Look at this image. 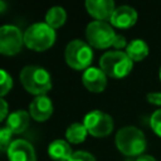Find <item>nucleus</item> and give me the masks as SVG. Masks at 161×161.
I'll list each match as a JSON object with an SVG mask.
<instances>
[{
  "label": "nucleus",
  "instance_id": "nucleus-1",
  "mask_svg": "<svg viewBox=\"0 0 161 161\" xmlns=\"http://www.w3.org/2000/svg\"><path fill=\"white\" fill-rule=\"evenodd\" d=\"M20 82L26 92L44 96L52 88V78L47 69L39 65H26L20 70Z\"/></svg>",
  "mask_w": 161,
  "mask_h": 161
},
{
  "label": "nucleus",
  "instance_id": "nucleus-2",
  "mask_svg": "<svg viewBox=\"0 0 161 161\" xmlns=\"http://www.w3.org/2000/svg\"><path fill=\"white\" fill-rule=\"evenodd\" d=\"M116 146L126 156L141 155L146 148V137L141 130L133 126H126L116 133Z\"/></svg>",
  "mask_w": 161,
  "mask_h": 161
},
{
  "label": "nucleus",
  "instance_id": "nucleus-3",
  "mask_svg": "<svg viewBox=\"0 0 161 161\" xmlns=\"http://www.w3.org/2000/svg\"><path fill=\"white\" fill-rule=\"evenodd\" d=\"M55 42V31L47 23H34L24 33V44L35 52L50 48Z\"/></svg>",
  "mask_w": 161,
  "mask_h": 161
},
{
  "label": "nucleus",
  "instance_id": "nucleus-4",
  "mask_svg": "<svg viewBox=\"0 0 161 161\" xmlns=\"http://www.w3.org/2000/svg\"><path fill=\"white\" fill-rule=\"evenodd\" d=\"M133 62L131 58L121 50H112L106 52L99 59V67L112 78H123L126 77L132 69Z\"/></svg>",
  "mask_w": 161,
  "mask_h": 161
},
{
  "label": "nucleus",
  "instance_id": "nucleus-5",
  "mask_svg": "<svg viewBox=\"0 0 161 161\" xmlns=\"http://www.w3.org/2000/svg\"><path fill=\"white\" fill-rule=\"evenodd\" d=\"M64 58L70 68L82 70L89 68L93 59V52L89 44L83 40L74 39L67 44Z\"/></svg>",
  "mask_w": 161,
  "mask_h": 161
},
{
  "label": "nucleus",
  "instance_id": "nucleus-6",
  "mask_svg": "<svg viewBox=\"0 0 161 161\" xmlns=\"http://www.w3.org/2000/svg\"><path fill=\"white\" fill-rule=\"evenodd\" d=\"M86 36L89 45L98 49H104L113 44L116 33L113 28L106 21L94 20L87 25Z\"/></svg>",
  "mask_w": 161,
  "mask_h": 161
},
{
  "label": "nucleus",
  "instance_id": "nucleus-7",
  "mask_svg": "<svg viewBox=\"0 0 161 161\" xmlns=\"http://www.w3.org/2000/svg\"><path fill=\"white\" fill-rule=\"evenodd\" d=\"M83 125L86 126L88 133H91L92 136H96V137H104V136L109 135L113 130L112 117L99 109L88 112L84 116Z\"/></svg>",
  "mask_w": 161,
  "mask_h": 161
},
{
  "label": "nucleus",
  "instance_id": "nucleus-8",
  "mask_svg": "<svg viewBox=\"0 0 161 161\" xmlns=\"http://www.w3.org/2000/svg\"><path fill=\"white\" fill-rule=\"evenodd\" d=\"M24 34L15 25L0 26V54L15 55L21 50Z\"/></svg>",
  "mask_w": 161,
  "mask_h": 161
},
{
  "label": "nucleus",
  "instance_id": "nucleus-9",
  "mask_svg": "<svg viewBox=\"0 0 161 161\" xmlns=\"http://www.w3.org/2000/svg\"><path fill=\"white\" fill-rule=\"evenodd\" d=\"M9 161H35V151L30 142L25 140L11 141L6 151Z\"/></svg>",
  "mask_w": 161,
  "mask_h": 161
},
{
  "label": "nucleus",
  "instance_id": "nucleus-10",
  "mask_svg": "<svg viewBox=\"0 0 161 161\" xmlns=\"http://www.w3.org/2000/svg\"><path fill=\"white\" fill-rule=\"evenodd\" d=\"M82 82L84 84V87L94 93H99L102 92L106 86H107V78H106V73L97 67H89L83 72L82 75Z\"/></svg>",
  "mask_w": 161,
  "mask_h": 161
},
{
  "label": "nucleus",
  "instance_id": "nucleus-11",
  "mask_svg": "<svg viewBox=\"0 0 161 161\" xmlns=\"http://www.w3.org/2000/svg\"><path fill=\"white\" fill-rule=\"evenodd\" d=\"M53 113V103L48 96H38L29 104V114L38 122L47 121Z\"/></svg>",
  "mask_w": 161,
  "mask_h": 161
},
{
  "label": "nucleus",
  "instance_id": "nucleus-12",
  "mask_svg": "<svg viewBox=\"0 0 161 161\" xmlns=\"http://www.w3.org/2000/svg\"><path fill=\"white\" fill-rule=\"evenodd\" d=\"M86 8L87 11L99 21L111 20L112 14L116 9L112 0H87Z\"/></svg>",
  "mask_w": 161,
  "mask_h": 161
},
{
  "label": "nucleus",
  "instance_id": "nucleus-13",
  "mask_svg": "<svg viewBox=\"0 0 161 161\" xmlns=\"http://www.w3.org/2000/svg\"><path fill=\"white\" fill-rule=\"evenodd\" d=\"M137 20V13L133 8L128 5H122L114 9L112 18H111V24L116 28L126 29L132 26Z\"/></svg>",
  "mask_w": 161,
  "mask_h": 161
},
{
  "label": "nucleus",
  "instance_id": "nucleus-14",
  "mask_svg": "<svg viewBox=\"0 0 161 161\" xmlns=\"http://www.w3.org/2000/svg\"><path fill=\"white\" fill-rule=\"evenodd\" d=\"M30 122V114L29 112L24 109H18L11 112L6 118V128L11 132V135H19L23 133Z\"/></svg>",
  "mask_w": 161,
  "mask_h": 161
},
{
  "label": "nucleus",
  "instance_id": "nucleus-15",
  "mask_svg": "<svg viewBox=\"0 0 161 161\" xmlns=\"http://www.w3.org/2000/svg\"><path fill=\"white\" fill-rule=\"evenodd\" d=\"M48 155L54 161H68L73 155L69 142L64 140H54L48 146Z\"/></svg>",
  "mask_w": 161,
  "mask_h": 161
},
{
  "label": "nucleus",
  "instance_id": "nucleus-16",
  "mask_svg": "<svg viewBox=\"0 0 161 161\" xmlns=\"http://www.w3.org/2000/svg\"><path fill=\"white\" fill-rule=\"evenodd\" d=\"M126 54L132 62H140L148 54V45L142 39H133L126 47Z\"/></svg>",
  "mask_w": 161,
  "mask_h": 161
},
{
  "label": "nucleus",
  "instance_id": "nucleus-17",
  "mask_svg": "<svg viewBox=\"0 0 161 161\" xmlns=\"http://www.w3.org/2000/svg\"><path fill=\"white\" fill-rule=\"evenodd\" d=\"M87 128L83 123H79V122H74L72 123L67 131H65V138H67V142H70V143H80L86 140L87 137Z\"/></svg>",
  "mask_w": 161,
  "mask_h": 161
},
{
  "label": "nucleus",
  "instance_id": "nucleus-18",
  "mask_svg": "<svg viewBox=\"0 0 161 161\" xmlns=\"http://www.w3.org/2000/svg\"><path fill=\"white\" fill-rule=\"evenodd\" d=\"M65 19H67V13L62 6H53L45 14V23L53 29L62 26L65 23Z\"/></svg>",
  "mask_w": 161,
  "mask_h": 161
},
{
  "label": "nucleus",
  "instance_id": "nucleus-19",
  "mask_svg": "<svg viewBox=\"0 0 161 161\" xmlns=\"http://www.w3.org/2000/svg\"><path fill=\"white\" fill-rule=\"evenodd\" d=\"M13 87V78L11 75L5 70L0 68V97L9 93V91Z\"/></svg>",
  "mask_w": 161,
  "mask_h": 161
},
{
  "label": "nucleus",
  "instance_id": "nucleus-20",
  "mask_svg": "<svg viewBox=\"0 0 161 161\" xmlns=\"http://www.w3.org/2000/svg\"><path fill=\"white\" fill-rule=\"evenodd\" d=\"M10 140H11V132L6 127L0 128V153L4 151H8L11 143Z\"/></svg>",
  "mask_w": 161,
  "mask_h": 161
},
{
  "label": "nucleus",
  "instance_id": "nucleus-21",
  "mask_svg": "<svg viewBox=\"0 0 161 161\" xmlns=\"http://www.w3.org/2000/svg\"><path fill=\"white\" fill-rule=\"evenodd\" d=\"M150 125L153 132L158 136H161V108L155 111L150 118Z\"/></svg>",
  "mask_w": 161,
  "mask_h": 161
},
{
  "label": "nucleus",
  "instance_id": "nucleus-22",
  "mask_svg": "<svg viewBox=\"0 0 161 161\" xmlns=\"http://www.w3.org/2000/svg\"><path fill=\"white\" fill-rule=\"evenodd\" d=\"M68 161H96L94 156L87 151H75Z\"/></svg>",
  "mask_w": 161,
  "mask_h": 161
},
{
  "label": "nucleus",
  "instance_id": "nucleus-23",
  "mask_svg": "<svg viewBox=\"0 0 161 161\" xmlns=\"http://www.w3.org/2000/svg\"><path fill=\"white\" fill-rule=\"evenodd\" d=\"M112 45H113L116 49H122V48L127 47L128 44H127L126 38H125L123 35H121V34H116L114 40H113V44H112Z\"/></svg>",
  "mask_w": 161,
  "mask_h": 161
},
{
  "label": "nucleus",
  "instance_id": "nucleus-24",
  "mask_svg": "<svg viewBox=\"0 0 161 161\" xmlns=\"http://www.w3.org/2000/svg\"><path fill=\"white\" fill-rule=\"evenodd\" d=\"M147 101L152 104H157V106H161V93L160 92H150L147 96H146Z\"/></svg>",
  "mask_w": 161,
  "mask_h": 161
},
{
  "label": "nucleus",
  "instance_id": "nucleus-25",
  "mask_svg": "<svg viewBox=\"0 0 161 161\" xmlns=\"http://www.w3.org/2000/svg\"><path fill=\"white\" fill-rule=\"evenodd\" d=\"M8 103L0 97V122L8 118Z\"/></svg>",
  "mask_w": 161,
  "mask_h": 161
},
{
  "label": "nucleus",
  "instance_id": "nucleus-26",
  "mask_svg": "<svg viewBox=\"0 0 161 161\" xmlns=\"http://www.w3.org/2000/svg\"><path fill=\"white\" fill-rule=\"evenodd\" d=\"M136 161H156V158L150 155H141Z\"/></svg>",
  "mask_w": 161,
  "mask_h": 161
},
{
  "label": "nucleus",
  "instance_id": "nucleus-27",
  "mask_svg": "<svg viewBox=\"0 0 161 161\" xmlns=\"http://www.w3.org/2000/svg\"><path fill=\"white\" fill-rule=\"evenodd\" d=\"M5 8H6V4L3 3V1H0V13H3L5 10Z\"/></svg>",
  "mask_w": 161,
  "mask_h": 161
},
{
  "label": "nucleus",
  "instance_id": "nucleus-28",
  "mask_svg": "<svg viewBox=\"0 0 161 161\" xmlns=\"http://www.w3.org/2000/svg\"><path fill=\"white\" fill-rule=\"evenodd\" d=\"M160 79H161V68H160Z\"/></svg>",
  "mask_w": 161,
  "mask_h": 161
}]
</instances>
